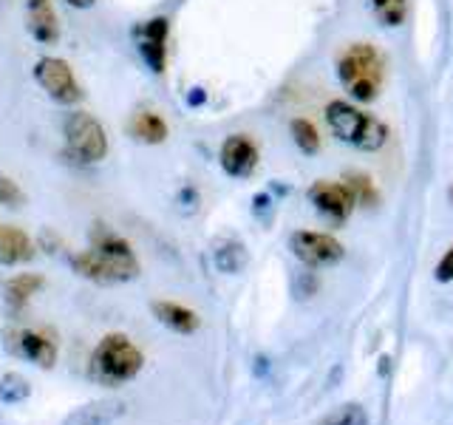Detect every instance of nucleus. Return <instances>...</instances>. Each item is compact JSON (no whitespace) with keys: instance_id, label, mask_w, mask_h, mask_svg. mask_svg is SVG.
<instances>
[{"instance_id":"1","label":"nucleus","mask_w":453,"mask_h":425,"mask_svg":"<svg viewBox=\"0 0 453 425\" xmlns=\"http://www.w3.org/2000/svg\"><path fill=\"white\" fill-rule=\"evenodd\" d=\"M142 363H145V358H142V352L134 346V340L127 335L113 332L96 344L88 372L99 386L119 389L142 372Z\"/></svg>"},{"instance_id":"2","label":"nucleus","mask_w":453,"mask_h":425,"mask_svg":"<svg viewBox=\"0 0 453 425\" xmlns=\"http://www.w3.org/2000/svg\"><path fill=\"white\" fill-rule=\"evenodd\" d=\"M337 77L354 99L372 103L382 89L386 63H382L380 51L372 42H351V46L337 57Z\"/></svg>"},{"instance_id":"3","label":"nucleus","mask_w":453,"mask_h":425,"mask_svg":"<svg viewBox=\"0 0 453 425\" xmlns=\"http://www.w3.org/2000/svg\"><path fill=\"white\" fill-rule=\"evenodd\" d=\"M326 122H329L332 134L346 142V145L357 151H380L388 142V128L382 125L374 113H365L360 108H354L351 103L334 99L326 105Z\"/></svg>"},{"instance_id":"4","label":"nucleus","mask_w":453,"mask_h":425,"mask_svg":"<svg viewBox=\"0 0 453 425\" xmlns=\"http://www.w3.org/2000/svg\"><path fill=\"white\" fill-rule=\"evenodd\" d=\"M65 145L80 162H103L108 156V134L88 111H71L65 117Z\"/></svg>"},{"instance_id":"5","label":"nucleus","mask_w":453,"mask_h":425,"mask_svg":"<svg viewBox=\"0 0 453 425\" xmlns=\"http://www.w3.org/2000/svg\"><path fill=\"white\" fill-rule=\"evenodd\" d=\"M35 80L40 82V89L60 105H74L82 99V89L74 77V71H71V66L60 60V57H40L35 63Z\"/></svg>"},{"instance_id":"6","label":"nucleus","mask_w":453,"mask_h":425,"mask_svg":"<svg viewBox=\"0 0 453 425\" xmlns=\"http://www.w3.org/2000/svg\"><path fill=\"white\" fill-rule=\"evenodd\" d=\"M71 269L94 283H122V281H134L139 275V261H117L88 247L71 259Z\"/></svg>"},{"instance_id":"7","label":"nucleus","mask_w":453,"mask_h":425,"mask_svg":"<svg viewBox=\"0 0 453 425\" xmlns=\"http://www.w3.org/2000/svg\"><path fill=\"white\" fill-rule=\"evenodd\" d=\"M289 247L306 267H332L343 259V244L329 233L297 230L289 238Z\"/></svg>"},{"instance_id":"8","label":"nucleus","mask_w":453,"mask_h":425,"mask_svg":"<svg viewBox=\"0 0 453 425\" xmlns=\"http://www.w3.org/2000/svg\"><path fill=\"white\" fill-rule=\"evenodd\" d=\"M309 202L315 205V210H320L323 216H329L332 221H346L351 216L357 198L349 190V184L340 182H315L309 188Z\"/></svg>"},{"instance_id":"9","label":"nucleus","mask_w":453,"mask_h":425,"mask_svg":"<svg viewBox=\"0 0 453 425\" xmlns=\"http://www.w3.org/2000/svg\"><path fill=\"white\" fill-rule=\"evenodd\" d=\"M219 162H221L226 176L244 179L252 174L255 167H258V145H255L247 134H230L221 142Z\"/></svg>"},{"instance_id":"10","label":"nucleus","mask_w":453,"mask_h":425,"mask_svg":"<svg viewBox=\"0 0 453 425\" xmlns=\"http://www.w3.org/2000/svg\"><path fill=\"white\" fill-rule=\"evenodd\" d=\"M167 37H170V20L167 18H150L142 26L139 35V51L145 66L153 74H165L167 68Z\"/></svg>"},{"instance_id":"11","label":"nucleus","mask_w":453,"mask_h":425,"mask_svg":"<svg viewBox=\"0 0 453 425\" xmlns=\"http://www.w3.org/2000/svg\"><path fill=\"white\" fill-rule=\"evenodd\" d=\"M9 349L18 354L23 360H32L37 363L40 368H51L54 360H57V344L42 332H35V329H20V332H12L9 335Z\"/></svg>"},{"instance_id":"12","label":"nucleus","mask_w":453,"mask_h":425,"mask_svg":"<svg viewBox=\"0 0 453 425\" xmlns=\"http://www.w3.org/2000/svg\"><path fill=\"white\" fill-rule=\"evenodd\" d=\"M125 408H127L125 400H117V397H111V400H94L71 411L63 425H111L125 414Z\"/></svg>"},{"instance_id":"13","label":"nucleus","mask_w":453,"mask_h":425,"mask_svg":"<svg viewBox=\"0 0 453 425\" xmlns=\"http://www.w3.org/2000/svg\"><path fill=\"white\" fill-rule=\"evenodd\" d=\"M35 259V244L20 227L0 224V264L4 267H18Z\"/></svg>"},{"instance_id":"14","label":"nucleus","mask_w":453,"mask_h":425,"mask_svg":"<svg viewBox=\"0 0 453 425\" xmlns=\"http://www.w3.org/2000/svg\"><path fill=\"white\" fill-rule=\"evenodd\" d=\"M150 309H153L156 321H159L162 326H167V329L176 332V335H193L198 326H202V318H198L193 309L173 304V301H153Z\"/></svg>"},{"instance_id":"15","label":"nucleus","mask_w":453,"mask_h":425,"mask_svg":"<svg viewBox=\"0 0 453 425\" xmlns=\"http://www.w3.org/2000/svg\"><path fill=\"white\" fill-rule=\"evenodd\" d=\"M28 32L42 46H51V42L60 40V23H57V14L49 0L28 4Z\"/></svg>"},{"instance_id":"16","label":"nucleus","mask_w":453,"mask_h":425,"mask_svg":"<svg viewBox=\"0 0 453 425\" xmlns=\"http://www.w3.org/2000/svg\"><path fill=\"white\" fill-rule=\"evenodd\" d=\"M127 131H131V136L142 142V145H162L170 134L162 113H156V111H136L131 122H127Z\"/></svg>"},{"instance_id":"17","label":"nucleus","mask_w":453,"mask_h":425,"mask_svg":"<svg viewBox=\"0 0 453 425\" xmlns=\"http://www.w3.org/2000/svg\"><path fill=\"white\" fill-rule=\"evenodd\" d=\"M91 247L96 252H103L108 255V259H117V261H136V255L131 250V244L119 236V233H113L111 227L105 224H96L94 230H91Z\"/></svg>"},{"instance_id":"18","label":"nucleus","mask_w":453,"mask_h":425,"mask_svg":"<svg viewBox=\"0 0 453 425\" xmlns=\"http://www.w3.org/2000/svg\"><path fill=\"white\" fill-rule=\"evenodd\" d=\"M42 290V275H35V273H20V275H14L4 283V298H6V304L14 306V309H20L26 306L32 298Z\"/></svg>"},{"instance_id":"19","label":"nucleus","mask_w":453,"mask_h":425,"mask_svg":"<svg viewBox=\"0 0 453 425\" xmlns=\"http://www.w3.org/2000/svg\"><path fill=\"white\" fill-rule=\"evenodd\" d=\"M244 264H247V250H244V244H238V241H226V244H221L216 250V267L221 273L235 275L244 269Z\"/></svg>"},{"instance_id":"20","label":"nucleus","mask_w":453,"mask_h":425,"mask_svg":"<svg viewBox=\"0 0 453 425\" xmlns=\"http://www.w3.org/2000/svg\"><path fill=\"white\" fill-rule=\"evenodd\" d=\"M289 131H292L295 145L301 148V153L311 156V153H318V151H320V134H318V128L311 125L309 120H303V117L292 120Z\"/></svg>"},{"instance_id":"21","label":"nucleus","mask_w":453,"mask_h":425,"mask_svg":"<svg viewBox=\"0 0 453 425\" xmlns=\"http://www.w3.org/2000/svg\"><path fill=\"white\" fill-rule=\"evenodd\" d=\"M372 9L377 14V20L388 28L403 26L408 18V0H372Z\"/></svg>"},{"instance_id":"22","label":"nucleus","mask_w":453,"mask_h":425,"mask_svg":"<svg viewBox=\"0 0 453 425\" xmlns=\"http://www.w3.org/2000/svg\"><path fill=\"white\" fill-rule=\"evenodd\" d=\"M318 425H368V414L363 406L349 403V406H340L337 411H332L329 417H323Z\"/></svg>"},{"instance_id":"23","label":"nucleus","mask_w":453,"mask_h":425,"mask_svg":"<svg viewBox=\"0 0 453 425\" xmlns=\"http://www.w3.org/2000/svg\"><path fill=\"white\" fill-rule=\"evenodd\" d=\"M28 380L20 377V375H6L4 380H0V400L4 403H20L28 397Z\"/></svg>"},{"instance_id":"24","label":"nucleus","mask_w":453,"mask_h":425,"mask_svg":"<svg viewBox=\"0 0 453 425\" xmlns=\"http://www.w3.org/2000/svg\"><path fill=\"white\" fill-rule=\"evenodd\" d=\"M26 202L23 190L18 188V182L9 179V176H0V205L6 207H20Z\"/></svg>"},{"instance_id":"25","label":"nucleus","mask_w":453,"mask_h":425,"mask_svg":"<svg viewBox=\"0 0 453 425\" xmlns=\"http://www.w3.org/2000/svg\"><path fill=\"white\" fill-rule=\"evenodd\" d=\"M349 190L354 193V198H363V202H374L372 182H368L365 176H351V182H349Z\"/></svg>"},{"instance_id":"26","label":"nucleus","mask_w":453,"mask_h":425,"mask_svg":"<svg viewBox=\"0 0 453 425\" xmlns=\"http://www.w3.org/2000/svg\"><path fill=\"white\" fill-rule=\"evenodd\" d=\"M436 281H442V283L453 281V247L442 255V261L436 264Z\"/></svg>"},{"instance_id":"27","label":"nucleus","mask_w":453,"mask_h":425,"mask_svg":"<svg viewBox=\"0 0 453 425\" xmlns=\"http://www.w3.org/2000/svg\"><path fill=\"white\" fill-rule=\"evenodd\" d=\"M65 4L71 6V9H91L96 0H65Z\"/></svg>"},{"instance_id":"28","label":"nucleus","mask_w":453,"mask_h":425,"mask_svg":"<svg viewBox=\"0 0 453 425\" xmlns=\"http://www.w3.org/2000/svg\"><path fill=\"white\" fill-rule=\"evenodd\" d=\"M28 4H37V0H28Z\"/></svg>"},{"instance_id":"29","label":"nucleus","mask_w":453,"mask_h":425,"mask_svg":"<svg viewBox=\"0 0 453 425\" xmlns=\"http://www.w3.org/2000/svg\"><path fill=\"white\" fill-rule=\"evenodd\" d=\"M450 196H453V190H450Z\"/></svg>"}]
</instances>
